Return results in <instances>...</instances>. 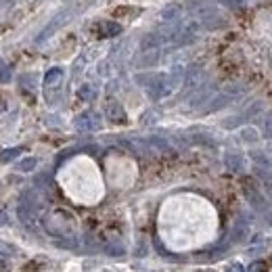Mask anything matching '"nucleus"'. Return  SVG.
Here are the masks:
<instances>
[{
	"instance_id": "obj_1",
	"label": "nucleus",
	"mask_w": 272,
	"mask_h": 272,
	"mask_svg": "<svg viewBox=\"0 0 272 272\" xmlns=\"http://www.w3.org/2000/svg\"><path fill=\"white\" fill-rule=\"evenodd\" d=\"M76 126L82 132H92V130H96L100 126V117L96 113H92V111H86V113H82V115L76 117Z\"/></svg>"
},
{
	"instance_id": "obj_2",
	"label": "nucleus",
	"mask_w": 272,
	"mask_h": 272,
	"mask_svg": "<svg viewBox=\"0 0 272 272\" xmlns=\"http://www.w3.org/2000/svg\"><path fill=\"white\" fill-rule=\"evenodd\" d=\"M245 197L249 201V206H253L256 210H266V197L251 184H245Z\"/></svg>"
},
{
	"instance_id": "obj_3",
	"label": "nucleus",
	"mask_w": 272,
	"mask_h": 272,
	"mask_svg": "<svg viewBox=\"0 0 272 272\" xmlns=\"http://www.w3.org/2000/svg\"><path fill=\"white\" fill-rule=\"evenodd\" d=\"M107 113H109V120L115 122V124H124L126 122V113H124V109L117 105V103H111L109 109H107Z\"/></svg>"
},
{
	"instance_id": "obj_4",
	"label": "nucleus",
	"mask_w": 272,
	"mask_h": 272,
	"mask_svg": "<svg viewBox=\"0 0 272 272\" xmlns=\"http://www.w3.org/2000/svg\"><path fill=\"white\" fill-rule=\"evenodd\" d=\"M262 134L266 136V139H272V111L266 113L264 122H262Z\"/></svg>"
},
{
	"instance_id": "obj_5",
	"label": "nucleus",
	"mask_w": 272,
	"mask_h": 272,
	"mask_svg": "<svg viewBox=\"0 0 272 272\" xmlns=\"http://www.w3.org/2000/svg\"><path fill=\"white\" fill-rule=\"evenodd\" d=\"M268 262H264V260H256V262H251L249 264V268L245 270V272H268Z\"/></svg>"
},
{
	"instance_id": "obj_6",
	"label": "nucleus",
	"mask_w": 272,
	"mask_h": 272,
	"mask_svg": "<svg viewBox=\"0 0 272 272\" xmlns=\"http://www.w3.org/2000/svg\"><path fill=\"white\" fill-rule=\"evenodd\" d=\"M21 153V149L19 147H15V149H7V151H3L0 153V161H11V159H15L17 155Z\"/></svg>"
},
{
	"instance_id": "obj_7",
	"label": "nucleus",
	"mask_w": 272,
	"mask_h": 272,
	"mask_svg": "<svg viewBox=\"0 0 272 272\" xmlns=\"http://www.w3.org/2000/svg\"><path fill=\"white\" fill-rule=\"evenodd\" d=\"M226 163H228V167H232V169H241L243 165V159H241V155H226Z\"/></svg>"
},
{
	"instance_id": "obj_8",
	"label": "nucleus",
	"mask_w": 272,
	"mask_h": 272,
	"mask_svg": "<svg viewBox=\"0 0 272 272\" xmlns=\"http://www.w3.org/2000/svg\"><path fill=\"white\" fill-rule=\"evenodd\" d=\"M124 247L122 245H111V247H107V253L109 256H124Z\"/></svg>"
},
{
	"instance_id": "obj_9",
	"label": "nucleus",
	"mask_w": 272,
	"mask_h": 272,
	"mask_svg": "<svg viewBox=\"0 0 272 272\" xmlns=\"http://www.w3.org/2000/svg\"><path fill=\"white\" fill-rule=\"evenodd\" d=\"M0 253H3V256H13L15 249H13V245H7V243L0 241Z\"/></svg>"
},
{
	"instance_id": "obj_10",
	"label": "nucleus",
	"mask_w": 272,
	"mask_h": 272,
	"mask_svg": "<svg viewBox=\"0 0 272 272\" xmlns=\"http://www.w3.org/2000/svg\"><path fill=\"white\" fill-rule=\"evenodd\" d=\"M241 136H243V139H245V141H251V143H253V141H256V139H258V134H256V132H253L251 128H249V130H243V134H241Z\"/></svg>"
},
{
	"instance_id": "obj_11",
	"label": "nucleus",
	"mask_w": 272,
	"mask_h": 272,
	"mask_svg": "<svg viewBox=\"0 0 272 272\" xmlns=\"http://www.w3.org/2000/svg\"><path fill=\"white\" fill-rule=\"evenodd\" d=\"M33 165H36V161H33V159H25V161H23L19 167H21V169H31Z\"/></svg>"
},
{
	"instance_id": "obj_12",
	"label": "nucleus",
	"mask_w": 272,
	"mask_h": 272,
	"mask_svg": "<svg viewBox=\"0 0 272 272\" xmlns=\"http://www.w3.org/2000/svg\"><path fill=\"white\" fill-rule=\"evenodd\" d=\"M226 272H245L243 270V266L241 264H232V266H228V270Z\"/></svg>"
}]
</instances>
